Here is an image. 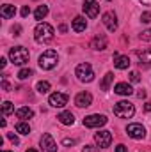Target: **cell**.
Instances as JSON below:
<instances>
[{
	"label": "cell",
	"mask_w": 151,
	"mask_h": 152,
	"mask_svg": "<svg viewBox=\"0 0 151 152\" xmlns=\"http://www.w3.org/2000/svg\"><path fill=\"white\" fill-rule=\"evenodd\" d=\"M2 88H4L5 92H9V90H11V85H9V83H7L5 80H4V81H2Z\"/></svg>",
	"instance_id": "d590c367"
},
{
	"label": "cell",
	"mask_w": 151,
	"mask_h": 152,
	"mask_svg": "<svg viewBox=\"0 0 151 152\" xmlns=\"http://www.w3.org/2000/svg\"><path fill=\"white\" fill-rule=\"evenodd\" d=\"M139 37H141V41H151V28L144 30V32H142V34H141Z\"/></svg>",
	"instance_id": "83f0119b"
},
{
	"label": "cell",
	"mask_w": 151,
	"mask_h": 152,
	"mask_svg": "<svg viewBox=\"0 0 151 152\" xmlns=\"http://www.w3.org/2000/svg\"><path fill=\"white\" fill-rule=\"evenodd\" d=\"M114 66L121 71L128 69L130 67V58L126 55H119V53H114Z\"/></svg>",
	"instance_id": "9a60e30c"
},
{
	"label": "cell",
	"mask_w": 151,
	"mask_h": 152,
	"mask_svg": "<svg viewBox=\"0 0 151 152\" xmlns=\"http://www.w3.org/2000/svg\"><path fill=\"white\" fill-rule=\"evenodd\" d=\"M115 152H128V151H126L124 145H117V147H115Z\"/></svg>",
	"instance_id": "8d00e7d4"
},
{
	"label": "cell",
	"mask_w": 151,
	"mask_h": 152,
	"mask_svg": "<svg viewBox=\"0 0 151 152\" xmlns=\"http://www.w3.org/2000/svg\"><path fill=\"white\" fill-rule=\"evenodd\" d=\"M91 48H93V50H98V51H100V50H105V48H107V37L101 36V34L96 36V37H93V41H91Z\"/></svg>",
	"instance_id": "e0dca14e"
},
{
	"label": "cell",
	"mask_w": 151,
	"mask_h": 152,
	"mask_svg": "<svg viewBox=\"0 0 151 152\" xmlns=\"http://www.w3.org/2000/svg\"><path fill=\"white\" fill-rule=\"evenodd\" d=\"M142 5H151V0H141Z\"/></svg>",
	"instance_id": "60d3db41"
},
{
	"label": "cell",
	"mask_w": 151,
	"mask_h": 152,
	"mask_svg": "<svg viewBox=\"0 0 151 152\" xmlns=\"http://www.w3.org/2000/svg\"><path fill=\"white\" fill-rule=\"evenodd\" d=\"M7 138H9V140H11V142H13L14 145H18V143H20L18 136H16V134H13V133H7Z\"/></svg>",
	"instance_id": "4dcf8cb0"
},
{
	"label": "cell",
	"mask_w": 151,
	"mask_h": 152,
	"mask_svg": "<svg viewBox=\"0 0 151 152\" xmlns=\"http://www.w3.org/2000/svg\"><path fill=\"white\" fill-rule=\"evenodd\" d=\"M76 140H70V138H64L62 140V145H75Z\"/></svg>",
	"instance_id": "e575fe53"
},
{
	"label": "cell",
	"mask_w": 151,
	"mask_h": 152,
	"mask_svg": "<svg viewBox=\"0 0 151 152\" xmlns=\"http://www.w3.org/2000/svg\"><path fill=\"white\" fill-rule=\"evenodd\" d=\"M112 80H114L112 73H107V75L103 76V81H101V90H109V87H110Z\"/></svg>",
	"instance_id": "603a6c76"
},
{
	"label": "cell",
	"mask_w": 151,
	"mask_h": 152,
	"mask_svg": "<svg viewBox=\"0 0 151 152\" xmlns=\"http://www.w3.org/2000/svg\"><path fill=\"white\" fill-rule=\"evenodd\" d=\"M137 96H139V97H141V99H144V97H146V92H144V90H141V92H139V94H137Z\"/></svg>",
	"instance_id": "ab89813d"
},
{
	"label": "cell",
	"mask_w": 151,
	"mask_h": 152,
	"mask_svg": "<svg viewBox=\"0 0 151 152\" xmlns=\"http://www.w3.org/2000/svg\"><path fill=\"white\" fill-rule=\"evenodd\" d=\"M16 131H18L20 134H29V133H30V126L25 124V122H18V124H16Z\"/></svg>",
	"instance_id": "cb8c5ba5"
},
{
	"label": "cell",
	"mask_w": 151,
	"mask_h": 152,
	"mask_svg": "<svg viewBox=\"0 0 151 152\" xmlns=\"http://www.w3.org/2000/svg\"><path fill=\"white\" fill-rule=\"evenodd\" d=\"M30 76H32V69H27V67L18 73V78H20V80H27V78H30Z\"/></svg>",
	"instance_id": "4316f807"
},
{
	"label": "cell",
	"mask_w": 151,
	"mask_h": 152,
	"mask_svg": "<svg viewBox=\"0 0 151 152\" xmlns=\"http://www.w3.org/2000/svg\"><path fill=\"white\" fill-rule=\"evenodd\" d=\"M107 124V117L105 115H100V113H94V115H89L84 118V126L85 127H101Z\"/></svg>",
	"instance_id": "52a82bcc"
},
{
	"label": "cell",
	"mask_w": 151,
	"mask_h": 152,
	"mask_svg": "<svg viewBox=\"0 0 151 152\" xmlns=\"http://www.w3.org/2000/svg\"><path fill=\"white\" fill-rule=\"evenodd\" d=\"M9 58H11V62L14 66H23V64L29 62V51L23 46H14L9 51Z\"/></svg>",
	"instance_id": "3957f363"
},
{
	"label": "cell",
	"mask_w": 151,
	"mask_h": 152,
	"mask_svg": "<svg viewBox=\"0 0 151 152\" xmlns=\"http://www.w3.org/2000/svg\"><path fill=\"white\" fill-rule=\"evenodd\" d=\"M11 32H13V34H14V36H20V32H21V27H20V25H14V27H13V30H11Z\"/></svg>",
	"instance_id": "836d02e7"
},
{
	"label": "cell",
	"mask_w": 151,
	"mask_h": 152,
	"mask_svg": "<svg viewBox=\"0 0 151 152\" xmlns=\"http://www.w3.org/2000/svg\"><path fill=\"white\" fill-rule=\"evenodd\" d=\"M126 133H128V136L133 138V140H142V138L146 136V129H144L142 124H128Z\"/></svg>",
	"instance_id": "ba28073f"
},
{
	"label": "cell",
	"mask_w": 151,
	"mask_h": 152,
	"mask_svg": "<svg viewBox=\"0 0 151 152\" xmlns=\"http://www.w3.org/2000/svg\"><path fill=\"white\" fill-rule=\"evenodd\" d=\"M36 90H38L39 94H46V92L50 90V83H48V81H38Z\"/></svg>",
	"instance_id": "d4e9b609"
},
{
	"label": "cell",
	"mask_w": 151,
	"mask_h": 152,
	"mask_svg": "<svg viewBox=\"0 0 151 152\" xmlns=\"http://www.w3.org/2000/svg\"><path fill=\"white\" fill-rule=\"evenodd\" d=\"M0 14H2V18H5V20L14 18V14H16V7H14V5H11V4H5V5L2 7Z\"/></svg>",
	"instance_id": "d6986e66"
},
{
	"label": "cell",
	"mask_w": 151,
	"mask_h": 152,
	"mask_svg": "<svg viewBox=\"0 0 151 152\" xmlns=\"http://www.w3.org/2000/svg\"><path fill=\"white\" fill-rule=\"evenodd\" d=\"M59 62V57H57V51L55 50H46L41 57H39V67L44 69V71H50L57 66Z\"/></svg>",
	"instance_id": "7a4b0ae2"
},
{
	"label": "cell",
	"mask_w": 151,
	"mask_h": 152,
	"mask_svg": "<svg viewBox=\"0 0 151 152\" xmlns=\"http://www.w3.org/2000/svg\"><path fill=\"white\" fill-rule=\"evenodd\" d=\"M53 27L52 25H48V23H39L38 27H36V30H34V39L41 42V44H46V42H50L52 39H53Z\"/></svg>",
	"instance_id": "6da1fadb"
},
{
	"label": "cell",
	"mask_w": 151,
	"mask_h": 152,
	"mask_svg": "<svg viewBox=\"0 0 151 152\" xmlns=\"http://www.w3.org/2000/svg\"><path fill=\"white\" fill-rule=\"evenodd\" d=\"M82 152H98V149H96V147H93V145H85Z\"/></svg>",
	"instance_id": "d6a6232c"
},
{
	"label": "cell",
	"mask_w": 151,
	"mask_h": 152,
	"mask_svg": "<svg viewBox=\"0 0 151 152\" xmlns=\"http://www.w3.org/2000/svg\"><path fill=\"white\" fill-rule=\"evenodd\" d=\"M16 117H18V118H21V120H29V118H32V117H34V112H32L29 106H23V108L16 110Z\"/></svg>",
	"instance_id": "44dd1931"
},
{
	"label": "cell",
	"mask_w": 151,
	"mask_h": 152,
	"mask_svg": "<svg viewBox=\"0 0 151 152\" xmlns=\"http://www.w3.org/2000/svg\"><path fill=\"white\" fill-rule=\"evenodd\" d=\"M141 21H142V23H150L151 21V12H144V14L141 16Z\"/></svg>",
	"instance_id": "f546056e"
},
{
	"label": "cell",
	"mask_w": 151,
	"mask_h": 152,
	"mask_svg": "<svg viewBox=\"0 0 151 152\" xmlns=\"http://www.w3.org/2000/svg\"><path fill=\"white\" fill-rule=\"evenodd\" d=\"M114 92L119 94V96H132V94H133V88H132V85L121 81V83H117V85L114 87Z\"/></svg>",
	"instance_id": "2e32d148"
},
{
	"label": "cell",
	"mask_w": 151,
	"mask_h": 152,
	"mask_svg": "<svg viewBox=\"0 0 151 152\" xmlns=\"http://www.w3.org/2000/svg\"><path fill=\"white\" fill-rule=\"evenodd\" d=\"M25 152H38V151H34V149H29V151H25Z\"/></svg>",
	"instance_id": "7bdbcfd3"
},
{
	"label": "cell",
	"mask_w": 151,
	"mask_h": 152,
	"mask_svg": "<svg viewBox=\"0 0 151 152\" xmlns=\"http://www.w3.org/2000/svg\"><path fill=\"white\" fill-rule=\"evenodd\" d=\"M144 110H146V112H151V103H146V104H144Z\"/></svg>",
	"instance_id": "f35d334b"
},
{
	"label": "cell",
	"mask_w": 151,
	"mask_h": 152,
	"mask_svg": "<svg viewBox=\"0 0 151 152\" xmlns=\"http://www.w3.org/2000/svg\"><path fill=\"white\" fill-rule=\"evenodd\" d=\"M57 118H59V122L64 124V126H71V124L75 122V117H73L71 112H62V113H59Z\"/></svg>",
	"instance_id": "ffe728a7"
},
{
	"label": "cell",
	"mask_w": 151,
	"mask_h": 152,
	"mask_svg": "<svg viewBox=\"0 0 151 152\" xmlns=\"http://www.w3.org/2000/svg\"><path fill=\"white\" fill-rule=\"evenodd\" d=\"M91 103H93V96H91L89 92H80V94H76L75 104L78 108H87V106H91Z\"/></svg>",
	"instance_id": "4fadbf2b"
},
{
	"label": "cell",
	"mask_w": 151,
	"mask_h": 152,
	"mask_svg": "<svg viewBox=\"0 0 151 152\" xmlns=\"http://www.w3.org/2000/svg\"><path fill=\"white\" fill-rule=\"evenodd\" d=\"M2 112H4V115H9L14 112V106H13V103H9V101H5L4 104H2Z\"/></svg>",
	"instance_id": "484cf974"
},
{
	"label": "cell",
	"mask_w": 151,
	"mask_h": 152,
	"mask_svg": "<svg viewBox=\"0 0 151 152\" xmlns=\"http://www.w3.org/2000/svg\"><path fill=\"white\" fill-rule=\"evenodd\" d=\"M114 113L117 115L119 118H130V117H133V113H135V106L130 101H119L114 106Z\"/></svg>",
	"instance_id": "277c9868"
},
{
	"label": "cell",
	"mask_w": 151,
	"mask_h": 152,
	"mask_svg": "<svg viewBox=\"0 0 151 152\" xmlns=\"http://www.w3.org/2000/svg\"><path fill=\"white\" fill-rule=\"evenodd\" d=\"M59 30H61V32H66L68 28H66V25H61V27H59Z\"/></svg>",
	"instance_id": "b9f144b4"
},
{
	"label": "cell",
	"mask_w": 151,
	"mask_h": 152,
	"mask_svg": "<svg viewBox=\"0 0 151 152\" xmlns=\"http://www.w3.org/2000/svg\"><path fill=\"white\" fill-rule=\"evenodd\" d=\"M41 151L43 152H57V143L50 133H44L41 136Z\"/></svg>",
	"instance_id": "9c48e42d"
},
{
	"label": "cell",
	"mask_w": 151,
	"mask_h": 152,
	"mask_svg": "<svg viewBox=\"0 0 151 152\" xmlns=\"http://www.w3.org/2000/svg\"><path fill=\"white\" fill-rule=\"evenodd\" d=\"M85 28H87L85 18H84V16H76L75 20H73V30H75V32H84Z\"/></svg>",
	"instance_id": "ac0fdd59"
},
{
	"label": "cell",
	"mask_w": 151,
	"mask_h": 152,
	"mask_svg": "<svg viewBox=\"0 0 151 152\" xmlns=\"http://www.w3.org/2000/svg\"><path fill=\"white\" fill-rule=\"evenodd\" d=\"M94 142H96V145H98L100 149H107V147H110V143H112V134H110V131L101 129V131L94 133Z\"/></svg>",
	"instance_id": "8992f818"
},
{
	"label": "cell",
	"mask_w": 151,
	"mask_h": 152,
	"mask_svg": "<svg viewBox=\"0 0 151 152\" xmlns=\"http://www.w3.org/2000/svg\"><path fill=\"white\" fill-rule=\"evenodd\" d=\"M29 14H30V7H29V5H25V7L21 9V16H23V18H27Z\"/></svg>",
	"instance_id": "1f68e13d"
},
{
	"label": "cell",
	"mask_w": 151,
	"mask_h": 152,
	"mask_svg": "<svg viewBox=\"0 0 151 152\" xmlns=\"http://www.w3.org/2000/svg\"><path fill=\"white\" fill-rule=\"evenodd\" d=\"M137 58H139V64L141 67H151V48L148 50H139L137 51Z\"/></svg>",
	"instance_id": "5bb4252c"
},
{
	"label": "cell",
	"mask_w": 151,
	"mask_h": 152,
	"mask_svg": "<svg viewBox=\"0 0 151 152\" xmlns=\"http://www.w3.org/2000/svg\"><path fill=\"white\" fill-rule=\"evenodd\" d=\"M75 75H76V78H78L80 81H84V83H89V81H93V80H94V71H93L91 64H87V62H84V64H78V66H76Z\"/></svg>",
	"instance_id": "5b68a950"
},
{
	"label": "cell",
	"mask_w": 151,
	"mask_h": 152,
	"mask_svg": "<svg viewBox=\"0 0 151 152\" xmlns=\"http://www.w3.org/2000/svg\"><path fill=\"white\" fill-rule=\"evenodd\" d=\"M82 7H84V12H85L89 18H96L98 12H100V4H98L96 0H85Z\"/></svg>",
	"instance_id": "7c38bea8"
},
{
	"label": "cell",
	"mask_w": 151,
	"mask_h": 152,
	"mask_svg": "<svg viewBox=\"0 0 151 152\" xmlns=\"http://www.w3.org/2000/svg\"><path fill=\"white\" fill-rule=\"evenodd\" d=\"M5 64H7V60H5V58H0V69H4Z\"/></svg>",
	"instance_id": "74e56055"
},
{
	"label": "cell",
	"mask_w": 151,
	"mask_h": 152,
	"mask_svg": "<svg viewBox=\"0 0 151 152\" xmlns=\"http://www.w3.org/2000/svg\"><path fill=\"white\" fill-rule=\"evenodd\" d=\"M101 21H103V25H105L110 32L117 30V16H115V12H112V11H107V12L101 16Z\"/></svg>",
	"instance_id": "8fae6325"
},
{
	"label": "cell",
	"mask_w": 151,
	"mask_h": 152,
	"mask_svg": "<svg viewBox=\"0 0 151 152\" xmlns=\"http://www.w3.org/2000/svg\"><path fill=\"white\" fill-rule=\"evenodd\" d=\"M130 80H132L133 83H137V81L141 80V75H139L137 71H132V73H130Z\"/></svg>",
	"instance_id": "f1b7e54d"
},
{
	"label": "cell",
	"mask_w": 151,
	"mask_h": 152,
	"mask_svg": "<svg viewBox=\"0 0 151 152\" xmlns=\"http://www.w3.org/2000/svg\"><path fill=\"white\" fill-rule=\"evenodd\" d=\"M46 14H48V5H39L38 9H36V12H34V16H36V20H44L46 18Z\"/></svg>",
	"instance_id": "7402d4cb"
},
{
	"label": "cell",
	"mask_w": 151,
	"mask_h": 152,
	"mask_svg": "<svg viewBox=\"0 0 151 152\" xmlns=\"http://www.w3.org/2000/svg\"><path fill=\"white\" fill-rule=\"evenodd\" d=\"M48 103H50L53 108H62V106L68 104V94H64V92H55V94H52V96L48 97Z\"/></svg>",
	"instance_id": "30bf717a"
},
{
	"label": "cell",
	"mask_w": 151,
	"mask_h": 152,
	"mask_svg": "<svg viewBox=\"0 0 151 152\" xmlns=\"http://www.w3.org/2000/svg\"><path fill=\"white\" fill-rule=\"evenodd\" d=\"M4 152H9V151H4Z\"/></svg>",
	"instance_id": "ee69618b"
}]
</instances>
